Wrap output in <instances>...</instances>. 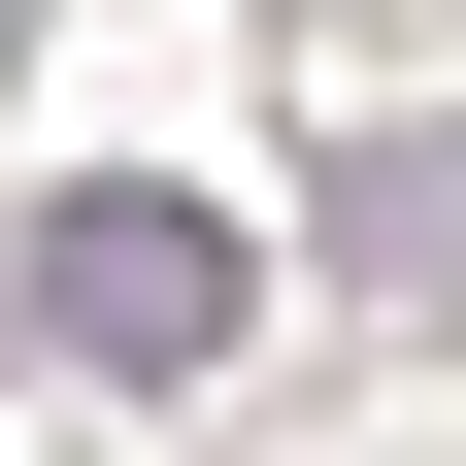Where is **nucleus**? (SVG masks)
<instances>
[{
  "label": "nucleus",
  "instance_id": "obj_1",
  "mask_svg": "<svg viewBox=\"0 0 466 466\" xmlns=\"http://www.w3.org/2000/svg\"><path fill=\"white\" fill-rule=\"evenodd\" d=\"M34 333H67L100 400H200L233 333H267V267H233L200 200H134V167H100V200H34Z\"/></svg>",
  "mask_w": 466,
  "mask_h": 466
},
{
  "label": "nucleus",
  "instance_id": "obj_2",
  "mask_svg": "<svg viewBox=\"0 0 466 466\" xmlns=\"http://www.w3.org/2000/svg\"><path fill=\"white\" fill-rule=\"evenodd\" d=\"M333 267L367 300H466V134H333Z\"/></svg>",
  "mask_w": 466,
  "mask_h": 466
}]
</instances>
